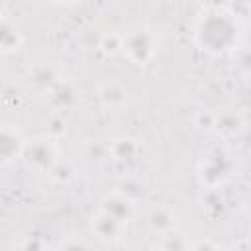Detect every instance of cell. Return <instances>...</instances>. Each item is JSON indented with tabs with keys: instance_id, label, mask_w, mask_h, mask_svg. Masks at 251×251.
<instances>
[{
	"instance_id": "obj_13",
	"label": "cell",
	"mask_w": 251,
	"mask_h": 251,
	"mask_svg": "<svg viewBox=\"0 0 251 251\" xmlns=\"http://www.w3.org/2000/svg\"><path fill=\"white\" fill-rule=\"evenodd\" d=\"M139 151V145L133 137H127V135H122V137H116L108 143V155L116 161H131L135 159Z\"/></svg>"
},
{
	"instance_id": "obj_14",
	"label": "cell",
	"mask_w": 251,
	"mask_h": 251,
	"mask_svg": "<svg viewBox=\"0 0 251 251\" xmlns=\"http://www.w3.org/2000/svg\"><path fill=\"white\" fill-rule=\"evenodd\" d=\"M147 226L161 235L175 227V214L167 206H155L147 216Z\"/></svg>"
},
{
	"instance_id": "obj_1",
	"label": "cell",
	"mask_w": 251,
	"mask_h": 251,
	"mask_svg": "<svg viewBox=\"0 0 251 251\" xmlns=\"http://www.w3.org/2000/svg\"><path fill=\"white\" fill-rule=\"evenodd\" d=\"M245 25L235 10L224 4H210L202 8L190 29L192 43L198 51L210 57L231 55L243 41Z\"/></svg>"
},
{
	"instance_id": "obj_12",
	"label": "cell",
	"mask_w": 251,
	"mask_h": 251,
	"mask_svg": "<svg viewBox=\"0 0 251 251\" xmlns=\"http://www.w3.org/2000/svg\"><path fill=\"white\" fill-rule=\"evenodd\" d=\"M212 126L218 131V135H222L224 139H227V137L237 135L243 129V120H241V116L237 112H224V114H218L214 118Z\"/></svg>"
},
{
	"instance_id": "obj_2",
	"label": "cell",
	"mask_w": 251,
	"mask_h": 251,
	"mask_svg": "<svg viewBox=\"0 0 251 251\" xmlns=\"http://www.w3.org/2000/svg\"><path fill=\"white\" fill-rule=\"evenodd\" d=\"M235 175L233 153L224 143L206 147L196 165V178L202 188H224Z\"/></svg>"
},
{
	"instance_id": "obj_15",
	"label": "cell",
	"mask_w": 251,
	"mask_h": 251,
	"mask_svg": "<svg viewBox=\"0 0 251 251\" xmlns=\"http://www.w3.org/2000/svg\"><path fill=\"white\" fill-rule=\"evenodd\" d=\"M159 247H163V249H186V247H190V243L182 233L176 231V227H173V229L161 233Z\"/></svg>"
},
{
	"instance_id": "obj_17",
	"label": "cell",
	"mask_w": 251,
	"mask_h": 251,
	"mask_svg": "<svg viewBox=\"0 0 251 251\" xmlns=\"http://www.w3.org/2000/svg\"><path fill=\"white\" fill-rule=\"evenodd\" d=\"M49 2H53V4H57V6H73V4H78V2H82V0H49Z\"/></svg>"
},
{
	"instance_id": "obj_11",
	"label": "cell",
	"mask_w": 251,
	"mask_h": 251,
	"mask_svg": "<svg viewBox=\"0 0 251 251\" xmlns=\"http://www.w3.org/2000/svg\"><path fill=\"white\" fill-rule=\"evenodd\" d=\"M24 45V31L20 24L8 16H0V57L20 51Z\"/></svg>"
},
{
	"instance_id": "obj_9",
	"label": "cell",
	"mask_w": 251,
	"mask_h": 251,
	"mask_svg": "<svg viewBox=\"0 0 251 251\" xmlns=\"http://www.w3.org/2000/svg\"><path fill=\"white\" fill-rule=\"evenodd\" d=\"M98 102L108 112H118L129 102V88L118 78H106L96 90Z\"/></svg>"
},
{
	"instance_id": "obj_10",
	"label": "cell",
	"mask_w": 251,
	"mask_h": 251,
	"mask_svg": "<svg viewBox=\"0 0 251 251\" xmlns=\"http://www.w3.org/2000/svg\"><path fill=\"white\" fill-rule=\"evenodd\" d=\"M90 229L98 239L108 241V243H116L122 239L127 226H124L122 222H118L110 214L102 212L100 208H96V212L92 214V220H90Z\"/></svg>"
},
{
	"instance_id": "obj_3",
	"label": "cell",
	"mask_w": 251,
	"mask_h": 251,
	"mask_svg": "<svg viewBox=\"0 0 251 251\" xmlns=\"http://www.w3.org/2000/svg\"><path fill=\"white\" fill-rule=\"evenodd\" d=\"M120 53L135 67H147L151 65L161 47V39L155 29L147 25H135L127 29L126 33H120Z\"/></svg>"
},
{
	"instance_id": "obj_16",
	"label": "cell",
	"mask_w": 251,
	"mask_h": 251,
	"mask_svg": "<svg viewBox=\"0 0 251 251\" xmlns=\"http://www.w3.org/2000/svg\"><path fill=\"white\" fill-rule=\"evenodd\" d=\"M120 39H122L120 33H104V35L100 37V41H98V49H100L104 55L112 57V55L120 53Z\"/></svg>"
},
{
	"instance_id": "obj_4",
	"label": "cell",
	"mask_w": 251,
	"mask_h": 251,
	"mask_svg": "<svg viewBox=\"0 0 251 251\" xmlns=\"http://www.w3.org/2000/svg\"><path fill=\"white\" fill-rule=\"evenodd\" d=\"M22 161H24L25 169L35 175L53 173L57 169V165L61 163L59 145L49 135H37L33 139H27L24 153H22Z\"/></svg>"
},
{
	"instance_id": "obj_5",
	"label": "cell",
	"mask_w": 251,
	"mask_h": 251,
	"mask_svg": "<svg viewBox=\"0 0 251 251\" xmlns=\"http://www.w3.org/2000/svg\"><path fill=\"white\" fill-rule=\"evenodd\" d=\"M98 208L102 212L110 214L112 218H116L118 222H122L124 226H129L137 212L135 200L122 190H110V192L102 194V198L98 200Z\"/></svg>"
},
{
	"instance_id": "obj_7",
	"label": "cell",
	"mask_w": 251,
	"mask_h": 251,
	"mask_svg": "<svg viewBox=\"0 0 251 251\" xmlns=\"http://www.w3.org/2000/svg\"><path fill=\"white\" fill-rule=\"evenodd\" d=\"M27 137L14 124H0V167L22 159Z\"/></svg>"
},
{
	"instance_id": "obj_6",
	"label": "cell",
	"mask_w": 251,
	"mask_h": 251,
	"mask_svg": "<svg viewBox=\"0 0 251 251\" xmlns=\"http://www.w3.org/2000/svg\"><path fill=\"white\" fill-rule=\"evenodd\" d=\"M61 78H63V69L59 63H55L51 59L35 61L33 65H29V69L25 73V84L41 94L47 92Z\"/></svg>"
},
{
	"instance_id": "obj_8",
	"label": "cell",
	"mask_w": 251,
	"mask_h": 251,
	"mask_svg": "<svg viewBox=\"0 0 251 251\" xmlns=\"http://www.w3.org/2000/svg\"><path fill=\"white\" fill-rule=\"evenodd\" d=\"M45 102L57 110V112H67L73 110L78 104V88L71 78H61L59 82H55L47 92H43Z\"/></svg>"
}]
</instances>
